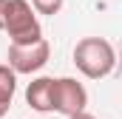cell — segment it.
Listing matches in <instances>:
<instances>
[{"instance_id":"cell-1","label":"cell","mask_w":122,"mask_h":119,"mask_svg":"<svg viewBox=\"0 0 122 119\" xmlns=\"http://www.w3.org/2000/svg\"><path fill=\"white\" fill-rule=\"evenodd\" d=\"M74 65L88 79H105L117 68V51L105 37H82L74 45Z\"/></svg>"},{"instance_id":"cell-2","label":"cell","mask_w":122,"mask_h":119,"mask_svg":"<svg viewBox=\"0 0 122 119\" xmlns=\"http://www.w3.org/2000/svg\"><path fill=\"white\" fill-rule=\"evenodd\" d=\"M3 31L9 34L11 45H31L37 40H43V26L29 6V0H9L6 3V20Z\"/></svg>"},{"instance_id":"cell-3","label":"cell","mask_w":122,"mask_h":119,"mask_svg":"<svg viewBox=\"0 0 122 119\" xmlns=\"http://www.w3.org/2000/svg\"><path fill=\"white\" fill-rule=\"evenodd\" d=\"M51 102H54V111L62 114L65 119L77 116V114H82L88 108V91L74 77H60L51 85Z\"/></svg>"},{"instance_id":"cell-4","label":"cell","mask_w":122,"mask_h":119,"mask_svg":"<svg viewBox=\"0 0 122 119\" xmlns=\"http://www.w3.org/2000/svg\"><path fill=\"white\" fill-rule=\"evenodd\" d=\"M51 57L48 40H37L31 45H9V68L14 74H37Z\"/></svg>"},{"instance_id":"cell-5","label":"cell","mask_w":122,"mask_h":119,"mask_svg":"<svg viewBox=\"0 0 122 119\" xmlns=\"http://www.w3.org/2000/svg\"><path fill=\"white\" fill-rule=\"evenodd\" d=\"M51 85H54L51 77H37V79H31L29 88H26V102H29V108H34L37 114H51V111H54Z\"/></svg>"},{"instance_id":"cell-6","label":"cell","mask_w":122,"mask_h":119,"mask_svg":"<svg viewBox=\"0 0 122 119\" xmlns=\"http://www.w3.org/2000/svg\"><path fill=\"white\" fill-rule=\"evenodd\" d=\"M14 91H17V74L9 65H0V119L9 114L11 99H14Z\"/></svg>"},{"instance_id":"cell-7","label":"cell","mask_w":122,"mask_h":119,"mask_svg":"<svg viewBox=\"0 0 122 119\" xmlns=\"http://www.w3.org/2000/svg\"><path fill=\"white\" fill-rule=\"evenodd\" d=\"M62 3H65V0H31L29 6L34 9V14H46V17H54V14H60Z\"/></svg>"},{"instance_id":"cell-8","label":"cell","mask_w":122,"mask_h":119,"mask_svg":"<svg viewBox=\"0 0 122 119\" xmlns=\"http://www.w3.org/2000/svg\"><path fill=\"white\" fill-rule=\"evenodd\" d=\"M6 3L9 0H0V31H3V20H6Z\"/></svg>"},{"instance_id":"cell-9","label":"cell","mask_w":122,"mask_h":119,"mask_svg":"<svg viewBox=\"0 0 122 119\" xmlns=\"http://www.w3.org/2000/svg\"><path fill=\"white\" fill-rule=\"evenodd\" d=\"M68 119H97V116H91L88 111H82V114H77V116H68Z\"/></svg>"}]
</instances>
